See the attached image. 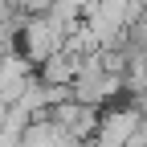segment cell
<instances>
[{
    "label": "cell",
    "instance_id": "1",
    "mask_svg": "<svg viewBox=\"0 0 147 147\" xmlns=\"http://www.w3.org/2000/svg\"><path fill=\"white\" fill-rule=\"evenodd\" d=\"M69 25L57 21L53 12H29L25 21H21V33H16V45H21V53L33 61V65H41L45 57H53L65 41H69Z\"/></svg>",
    "mask_w": 147,
    "mask_h": 147
},
{
    "label": "cell",
    "instance_id": "2",
    "mask_svg": "<svg viewBox=\"0 0 147 147\" xmlns=\"http://www.w3.org/2000/svg\"><path fill=\"white\" fill-rule=\"evenodd\" d=\"M143 127V106L139 102H119L98 115V131L90 139V147H127Z\"/></svg>",
    "mask_w": 147,
    "mask_h": 147
},
{
    "label": "cell",
    "instance_id": "3",
    "mask_svg": "<svg viewBox=\"0 0 147 147\" xmlns=\"http://www.w3.org/2000/svg\"><path fill=\"white\" fill-rule=\"evenodd\" d=\"M33 86V61L25 57L21 49H0V102L16 106L25 98V90Z\"/></svg>",
    "mask_w": 147,
    "mask_h": 147
},
{
    "label": "cell",
    "instance_id": "4",
    "mask_svg": "<svg viewBox=\"0 0 147 147\" xmlns=\"http://www.w3.org/2000/svg\"><path fill=\"white\" fill-rule=\"evenodd\" d=\"M98 115H102V106H86V102H78V98H65V102H57V106L49 110V119L57 123V127H65V131H69L74 139H82V143L94 139Z\"/></svg>",
    "mask_w": 147,
    "mask_h": 147
},
{
    "label": "cell",
    "instance_id": "5",
    "mask_svg": "<svg viewBox=\"0 0 147 147\" xmlns=\"http://www.w3.org/2000/svg\"><path fill=\"white\" fill-rule=\"evenodd\" d=\"M82 57L86 53H78L74 45H61L53 57H45L41 65V82H49V86H74V78L82 74Z\"/></svg>",
    "mask_w": 147,
    "mask_h": 147
},
{
    "label": "cell",
    "instance_id": "6",
    "mask_svg": "<svg viewBox=\"0 0 147 147\" xmlns=\"http://www.w3.org/2000/svg\"><path fill=\"white\" fill-rule=\"evenodd\" d=\"M16 4H21L25 12H49L53 4H57V0H16Z\"/></svg>",
    "mask_w": 147,
    "mask_h": 147
}]
</instances>
